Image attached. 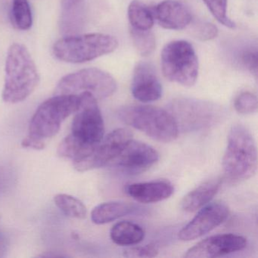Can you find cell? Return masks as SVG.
I'll list each match as a JSON object with an SVG mask.
<instances>
[{"mask_svg":"<svg viewBox=\"0 0 258 258\" xmlns=\"http://www.w3.org/2000/svg\"><path fill=\"white\" fill-rule=\"evenodd\" d=\"M37 66L25 45L13 43L7 52L2 97L16 104L28 99L40 84Z\"/></svg>","mask_w":258,"mask_h":258,"instance_id":"6da1fadb","label":"cell"},{"mask_svg":"<svg viewBox=\"0 0 258 258\" xmlns=\"http://www.w3.org/2000/svg\"><path fill=\"white\" fill-rule=\"evenodd\" d=\"M225 176L233 182L250 179L257 170V151L251 133L246 126L235 124L229 131L223 158Z\"/></svg>","mask_w":258,"mask_h":258,"instance_id":"7a4b0ae2","label":"cell"},{"mask_svg":"<svg viewBox=\"0 0 258 258\" xmlns=\"http://www.w3.org/2000/svg\"><path fill=\"white\" fill-rule=\"evenodd\" d=\"M119 119L123 123L161 143L176 140L179 127L168 111L152 105H127L119 108Z\"/></svg>","mask_w":258,"mask_h":258,"instance_id":"3957f363","label":"cell"},{"mask_svg":"<svg viewBox=\"0 0 258 258\" xmlns=\"http://www.w3.org/2000/svg\"><path fill=\"white\" fill-rule=\"evenodd\" d=\"M117 45L115 37L109 34H77L57 40L52 52L59 61L81 64L114 52Z\"/></svg>","mask_w":258,"mask_h":258,"instance_id":"277c9868","label":"cell"},{"mask_svg":"<svg viewBox=\"0 0 258 258\" xmlns=\"http://www.w3.org/2000/svg\"><path fill=\"white\" fill-rule=\"evenodd\" d=\"M78 95H54L43 102L31 118L29 134L42 140L52 138L59 132L61 123L76 112Z\"/></svg>","mask_w":258,"mask_h":258,"instance_id":"5b68a950","label":"cell"},{"mask_svg":"<svg viewBox=\"0 0 258 258\" xmlns=\"http://www.w3.org/2000/svg\"><path fill=\"white\" fill-rule=\"evenodd\" d=\"M161 68L168 81L192 87L199 76V61L194 48L185 40L167 43L161 52Z\"/></svg>","mask_w":258,"mask_h":258,"instance_id":"8992f818","label":"cell"},{"mask_svg":"<svg viewBox=\"0 0 258 258\" xmlns=\"http://www.w3.org/2000/svg\"><path fill=\"white\" fill-rule=\"evenodd\" d=\"M117 83L111 75L96 68L82 69L63 77L57 84L55 95H79L90 93L96 99L112 96Z\"/></svg>","mask_w":258,"mask_h":258,"instance_id":"52a82bcc","label":"cell"},{"mask_svg":"<svg viewBox=\"0 0 258 258\" xmlns=\"http://www.w3.org/2000/svg\"><path fill=\"white\" fill-rule=\"evenodd\" d=\"M169 108L178 127L187 131H199L213 126L223 114L215 104L193 99H176Z\"/></svg>","mask_w":258,"mask_h":258,"instance_id":"ba28073f","label":"cell"},{"mask_svg":"<svg viewBox=\"0 0 258 258\" xmlns=\"http://www.w3.org/2000/svg\"><path fill=\"white\" fill-rule=\"evenodd\" d=\"M79 105L72 122V134L86 144L97 146L104 137L105 124L97 99L90 93L78 95Z\"/></svg>","mask_w":258,"mask_h":258,"instance_id":"9c48e42d","label":"cell"},{"mask_svg":"<svg viewBox=\"0 0 258 258\" xmlns=\"http://www.w3.org/2000/svg\"><path fill=\"white\" fill-rule=\"evenodd\" d=\"M133 133L126 128L114 130L103 137L93 153L83 159L73 161L75 170L85 172L110 165L123 148L133 140Z\"/></svg>","mask_w":258,"mask_h":258,"instance_id":"30bf717a","label":"cell"},{"mask_svg":"<svg viewBox=\"0 0 258 258\" xmlns=\"http://www.w3.org/2000/svg\"><path fill=\"white\" fill-rule=\"evenodd\" d=\"M199 211L194 218L181 229L178 234L179 239L188 241L203 236L221 225L229 214V208L220 202L208 203Z\"/></svg>","mask_w":258,"mask_h":258,"instance_id":"8fae6325","label":"cell"},{"mask_svg":"<svg viewBox=\"0 0 258 258\" xmlns=\"http://www.w3.org/2000/svg\"><path fill=\"white\" fill-rule=\"evenodd\" d=\"M159 159V154L146 143L132 140L123 148L110 165L130 173H143L155 165Z\"/></svg>","mask_w":258,"mask_h":258,"instance_id":"7c38bea8","label":"cell"},{"mask_svg":"<svg viewBox=\"0 0 258 258\" xmlns=\"http://www.w3.org/2000/svg\"><path fill=\"white\" fill-rule=\"evenodd\" d=\"M247 246L244 237L236 234H219L195 244L184 254L186 258H212L241 251Z\"/></svg>","mask_w":258,"mask_h":258,"instance_id":"4fadbf2b","label":"cell"},{"mask_svg":"<svg viewBox=\"0 0 258 258\" xmlns=\"http://www.w3.org/2000/svg\"><path fill=\"white\" fill-rule=\"evenodd\" d=\"M131 92L136 99L144 103L155 102L161 97L162 85L152 64L141 61L136 66Z\"/></svg>","mask_w":258,"mask_h":258,"instance_id":"5bb4252c","label":"cell"},{"mask_svg":"<svg viewBox=\"0 0 258 258\" xmlns=\"http://www.w3.org/2000/svg\"><path fill=\"white\" fill-rule=\"evenodd\" d=\"M160 26L167 30H182L191 22V13L176 0H164L160 3L155 11Z\"/></svg>","mask_w":258,"mask_h":258,"instance_id":"9a60e30c","label":"cell"},{"mask_svg":"<svg viewBox=\"0 0 258 258\" xmlns=\"http://www.w3.org/2000/svg\"><path fill=\"white\" fill-rule=\"evenodd\" d=\"M174 188L169 181L156 180L129 184L125 192L137 202L143 204L155 203L168 199Z\"/></svg>","mask_w":258,"mask_h":258,"instance_id":"2e32d148","label":"cell"},{"mask_svg":"<svg viewBox=\"0 0 258 258\" xmlns=\"http://www.w3.org/2000/svg\"><path fill=\"white\" fill-rule=\"evenodd\" d=\"M85 22V0H61L59 29L64 37L79 34Z\"/></svg>","mask_w":258,"mask_h":258,"instance_id":"e0dca14e","label":"cell"},{"mask_svg":"<svg viewBox=\"0 0 258 258\" xmlns=\"http://www.w3.org/2000/svg\"><path fill=\"white\" fill-rule=\"evenodd\" d=\"M221 183V179H214L199 185L182 199L181 202L182 210L185 212H196L208 205L218 192Z\"/></svg>","mask_w":258,"mask_h":258,"instance_id":"ac0fdd59","label":"cell"},{"mask_svg":"<svg viewBox=\"0 0 258 258\" xmlns=\"http://www.w3.org/2000/svg\"><path fill=\"white\" fill-rule=\"evenodd\" d=\"M139 211L135 205L120 202H110L100 204L93 208L91 220L98 225L106 224L120 217L135 214Z\"/></svg>","mask_w":258,"mask_h":258,"instance_id":"d6986e66","label":"cell"},{"mask_svg":"<svg viewBox=\"0 0 258 258\" xmlns=\"http://www.w3.org/2000/svg\"><path fill=\"white\" fill-rule=\"evenodd\" d=\"M110 236L118 245H135L145 238V231L140 225L131 221H120L111 228Z\"/></svg>","mask_w":258,"mask_h":258,"instance_id":"ffe728a7","label":"cell"},{"mask_svg":"<svg viewBox=\"0 0 258 258\" xmlns=\"http://www.w3.org/2000/svg\"><path fill=\"white\" fill-rule=\"evenodd\" d=\"M96 146L86 144L72 134H69L61 142L57 152L60 157L76 161L89 156L93 153Z\"/></svg>","mask_w":258,"mask_h":258,"instance_id":"44dd1931","label":"cell"},{"mask_svg":"<svg viewBox=\"0 0 258 258\" xmlns=\"http://www.w3.org/2000/svg\"><path fill=\"white\" fill-rule=\"evenodd\" d=\"M128 19L132 28L150 30L154 25V16L149 7L140 0H133L128 7Z\"/></svg>","mask_w":258,"mask_h":258,"instance_id":"7402d4cb","label":"cell"},{"mask_svg":"<svg viewBox=\"0 0 258 258\" xmlns=\"http://www.w3.org/2000/svg\"><path fill=\"white\" fill-rule=\"evenodd\" d=\"M11 21L15 28L28 31L33 25V15L28 0H13Z\"/></svg>","mask_w":258,"mask_h":258,"instance_id":"603a6c76","label":"cell"},{"mask_svg":"<svg viewBox=\"0 0 258 258\" xmlns=\"http://www.w3.org/2000/svg\"><path fill=\"white\" fill-rule=\"evenodd\" d=\"M55 205L68 217L82 219L87 217V211L84 204L79 199L67 194H58L54 197Z\"/></svg>","mask_w":258,"mask_h":258,"instance_id":"cb8c5ba5","label":"cell"},{"mask_svg":"<svg viewBox=\"0 0 258 258\" xmlns=\"http://www.w3.org/2000/svg\"><path fill=\"white\" fill-rule=\"evenodd\" d=\"M131 36L134 47L143 56L151 55L156 47L155 35L150 30L134 29L131 28Z\"/></svg>","mask_w":258,"mask_h":258,"instance_id":"d4e9b609","label":"cell"},{"mask_svg":"<svg viewBox=\"0 0 258 258\" xmlns=\"http://www.w3.org/2000/svg\"><path fill=\"white\" fill-rule=\"evenodd\" d=\"M205 5L208 7L214 18L224 26L229 28H234L235 23L228 18L227 0H204Z\"/></svg>","mask_w":258,"mask_h":258,"instance_id":"484cf974","label":"cell"},{"mask_svg":"<svg viewBox=\"0 0 258 258\" xmlns=\"http://www.w3.org/2000/svg\"><path fill=\"white\" fill-rule=\"evenodd\" d=\"M257 98L250 92L240 93L234 101V108L241 114H250L257 111Z\"/></svg>","mask_w":258,"mask_h":258,"instance_id":"4316f807","label":"cell"},{"mask_svg":"<svg viewBox=\"0 0 258 258\" xmlns=\"http://www.w3.org/2000/svg\"><path fill=\"white\" fill-rule=\"evenodd\" d=\"M192 35L202 41L211 40L217 37L218 31L217 27L208 22H198L191 28Z\"/></svg>","mask_w":258,"mask_h":258,"instance_id":"83f0119b","label":"cell"},{"mask_svg":"<svg viewBox=\"0 0 258 258\" xmlns=\"http://www.w3.org/2000/svg\"><path fill=\"white\" fill-rule=\"evenodd\" d=\"M158 253V247L154 244L129 247L123 251L126 257H154Z\"/></svg>","mask_w":258,"mask_h":258,"instance_id":"f1b7e54d","label":"cell"},{"mask_svg":"<svg viewBox=\"0 0 258 258\" xmlns=\"http://www.w3.org/2000/svg\"><path fill=\"white\" fill-rule=\"evenodd\" d=\"M241 61L243 66L255 77L257 75V52L256 49H247L241 55Z\"/></svg>","mask_w":258,"mask_h":258,"instance_id":"f546056e","label":"cell"},{"mask_svg":"<svg viewBox=\"0 0 258 258\" xmlns=\"http://www.w3.org/2000/svg\"><path fill=\"white\" fill-rule=\"evenodd\" d=\"M21 145L25 149H32L34 150H43L46 147L44 140L34 137L31 134L23 139Z\"/></svg>","mask_w":258,"mask_h":258,"instance_id":"4dcf8cb0","label":"cell"},{"mask_svg":"<svg viewBox=\"0 0 258 258\" xmlns=\"http://www.w3.org/2000/svg\"><path fill=\"white\" fill-rule=\"evenodd\" d=\"M7 250V238L4 234L0 232V257H3L5 255Z\"/></svg>","mask_w":258,"mask_h":258,"instance_id":"1f68e13d","label":"cell"}]
</instances>
